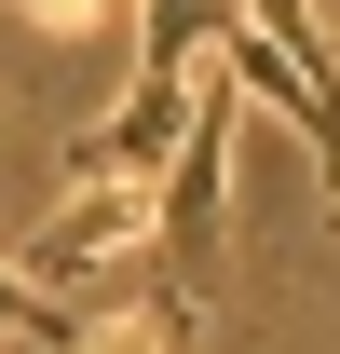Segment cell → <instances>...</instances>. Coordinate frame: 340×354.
Wrapping results in <instances>:
<instances>
[{"mask_svg": "<svg viewBox=\"0 0 340 354\" xmlns=\"http://www.w3.org/2000/svg\"><path fill=\"white\" fill-rule=\"evenodd\" d=\"M136 14H150V68H191V55H205V28L232 14V0H136Z\"/></svg>", "mask_w": 340, "mask_h": 354, "instance_id": "4", "label": "cell"}, {"mask_svg": "<svg viewBox=\"0 0 340 354\" xmlns=\"http://www.w3.org/2000/svg\"><path fill=\"white\" fill-rule=\"evenodd\" d=\"M191 327H205V300L177 272H136L109 300H68V341L55 354H191Z\"/></svg>", "mask_w": 340, "mask_h": 354, "instance_id": "2", "label": "cell"}, {"mask_svg": "<svg viewBox=\"0 0 340 354\" xmlns=\"http://www.w3.org/2000/svg\"><path fill=\"white\" fill-rule=\"evenodd\" d=\"M232 123H245V82L218 68V55H191V123H177L164 177H150V259L205 300L218 286V232H232Z\"/></svg>", "mask_w": 340, "mask_h": 354, "instance_id": "1", "label": "cell"}, {"mask_svg": "<svg viewBox=\"0 0 340 354\" xmlns=\"http://www.w3.org/2000/svg\"><path fill=\"white\" fill-rule=\"evenodd\" d=\"M177 123H191V68H136V95L68 150V177H136V191H150L164 150H177Z\"/></svg>", "mask_w": 340, "mask_h": 354, "instance_id": "3", "label": "cell"}, {"mask_svg": "<svg viewBox=\"0 0 340 354\" xmlns=\"http://www.w3.org/2000/svg\"><path fill=\"white\" fill-rule=\"evenodd\" d=\"M0 341H68V300H41L14 259H0Z\"/></svg>", "mask_w": 340, "mask_h": 354, "instance_id": "5", "label": "cell"}]
</instances>
